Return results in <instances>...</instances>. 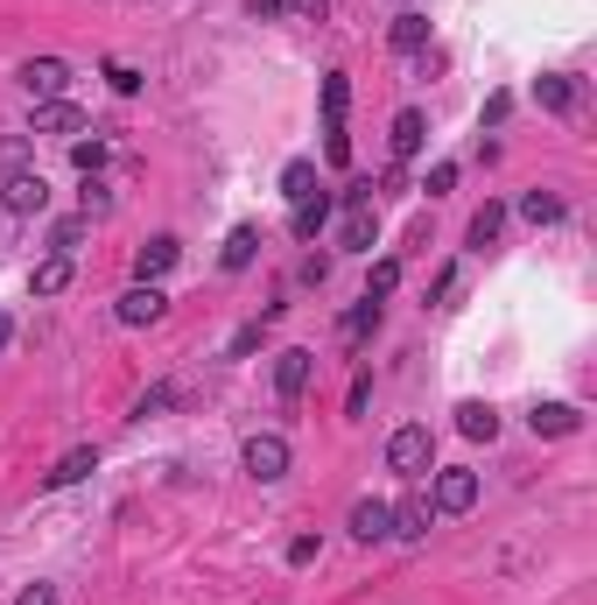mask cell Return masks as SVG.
Wrapping results in <instances>:
<instances>
[{
    "label": "cell",
    "instance_id": "d6a6232c",
    "mask_svg": "<svg viewBox=\"0 0 597 605\" xmlns=\"http://www.w3.org/2000/svg\"><path fill=\"white\" fill-rule=\"evenodd\" d=\"M106 212H113V191L99 177H85V219H106Z\"/></svg>",
    "mask_w": 597,
    "mask_h": 605
},
{
    "label": "cell",
    "instance_id": "d590c367",
    "mask_svg": "<svg viewBox=\"0 0 597 605\" xmlns=\"http://www.w3.org/2000/svg\"><path fill=\"white\" fill-rule=\"evenodd\" d=\"M344 408H352V415H365V408H373V373H359V381H352V394H344Z\"/></svg>",
    "mask_w": 597,
    "mask_h": 605
},
{
    "label": "cell",
    "instance_id": "9a60e30c",
    "mask_svg": "<svg viewBox=\"0 0 597 605\" xmlns=\"http://www.w3.org/2000/svg\"><path fill=\"white\" fill-rule=\"evenodd\" d=\"M352 535H359V542H387V535H394V507H387V500H359V507H352Z\"/></svg>",
    "mask_w": 597,
    "mask_h": 605
},
{
    "label": "cell",
    "instance_id": "484cf974",
    "mask_svg": "<svg viewBox=\"0 0 597 605\" xmlns=\"http://www.w3.org/2000/svg\"><path fill=\"white\" fill-rule=\"evenodd\" d=\"M35 162V135H8L0 141V177H14V169H29Z\"/></svg>",
    "mask_w": 597,
    "mask_h": 605
},
{
    "label": "cell",
    "instance_id": "44dd1931",
    "mask_svg": "<svg viewBox=\"0 0 597 605\" xmlns=\"http://www.w3.org/2000/svg\"><path fill=\"white\" fill-rule=\"evenodd\" d=\"M344 106H352V78L331 71V78H323V127H344Z\"/></svg>",
    "mask_w": 597,
    "mask_h": 605
},
{
    "label": "cell",
    "instance_id": "4fadbf2b",
    "mask_svg": "<svg viewBox=\"0 0 597 605\" xmlns=\"http://www.w3.org/2000/svg\"><path fill=\"white\" fill-rule=\"evenodd\" d=\"M429 528H436V507H429V493H408V500L394 507V535H401V542H422Z\"/></svg>",
    "mask_w": 597,
    "mask_h": 605
},
{
    "label": "cell",
    "instance_id": "4316f807",
    "mask_svg": "<svg viewBox=\"0 0 597 605\" xmlns=\"http://www.w3.org/2000/svg\"><path fill=\"white\" fill-rule=\"evenodd\" d=\"M71 162H78V177H99L106 169V141L92 135V141H71Z\"/></svg>",
    "mask_w": 597,
    "mask_h": 605
},
{
    "label": "cell",
    "instance_id": "e0dca14e",
    "mask_svg": "<svg viewBox=\"0 0 597 605\" xmlns=\"http://www.w3.org/2000/svg\"><path fill=\"white\" fill-rule=\"evenodd\" d=\"M457 429H465L471 444H492L499 437V408L492 402H465V408H457Z\"/></svg>",
    "mask_w": 597,
    "mask_h": 605
},
{
    "label": "cell",
    "instance_id": "30bf717a",
    "mask_svg": "<svg viewBox=\"0 0 597 605\" xmlns=\"http://www.w3.org/2000/svg\"><path fill=\"white\" fill-rule=\"evenodd\" d=\"M527 429H534V437H576V429H584V408H569V402H534V408H527Z\"/></svg>",
    "mask_w": 597,
    "mask_h": 605
},
{
    "label": "cell",
    "instance_id": "52a82bcc",
    "mask_svg": "<svg viewBox=\"0 0 597 605\" xmlns=\"http://www.w3.org/2000/svg\"><path fill=\"white\" fill-rule=\"evenodd\" d=\"M436 514H471L478 507V471H465V465H450V471H436Z\"/></svg>",
    "mask_w": 597,
    "mask_h": 605
},
{
    "label": "cell",
    "instance_id": "e575fe53",
    "mask_svg": "<svg viewBox=\"0 0 597 605\" xmlns=\"http://www.w3.org/2000/svg\"><path fill=\"white\" fill-rule=\"evenodd\" d=\"M106 78H113V92H120V99H134V92H141V71H134V64H106Z\"/></svg>",
    "mask_w": 597,
    "mask_h": 605
},
{
    "label": "cell",
    "instance_id": "d6986e66",
    "mask_svg": "<svg viewBox=\"0 0 597 605\" xmlns=\"http://www.w3.org/2000/svg\"><path fill=\"white\" fill-rule=\"evenodd\" d=\"M422 135H429V120H422V113H415V106H401V113H394V135H387V141H394V156H401V162H408V156H415V148H422Z\"/></svg>",
    "mask_w": 597,
    "mask_h": 605
},
{
    "label": "cell",
    "instance_id": "b9f144b4",
    "mask_svg": "<svg viewBox=\"0 0 597 605\" xmlns=\"http://www.w3.org/2000/svg\"><path fill=\"white\" fill-rule=\"evenodd\" d=\"M14 605H56V592H50V584H29V592L14 598Z\"/></svg>",
    "mask_w": 597,
    "mask_h": 605
},
{
    "label": "cell",
    "instance_id": "8992f818",
    "mask_svg": "<svg viewBox=\"0 0 597 605\" xmlns=\"http://www.w3.org/2000/svg\"><path fill=\"white\" fill-rule=\"evenodd\" d=\"M0 204H8L14 219H35L50 204V183L35 177V169H14V177H0Z\"/></svg>",
    "mask_w": 597,
    "mask_h": 605
},
{
    "label": "cell",
    "instance_id": "ab89813d",
    "mask_svg": "<svg viewBox=\"0 0 597 605\" xmlns=\"http://www.w3.org/2000/svg\"><path fill=\"white\" fill-rule=\"evenodd\" d=\"M443 296H457V268H443V275L429 282V302H443Z\"/></svg>",
    "mask_w": 597,
    "mask_h": 605
},
{
    "label": "cell",
    "instance_id": "ffe728a7",
    "mask_svg": "<svg viewBox=\"0 0 597 605\" xmlns=\"http://www.w3.org/2000/svg\"><path fill=\"white\" fill-rule=\"evenodd\" d=\"M317 191H323V183H317V162L296 156V162L281 169V198H288V204H302V198H317Z\"/></svg>",
    "mask_w": 597,
    "mask_h": 605
},
{
    "label": "cell",
    "instance_id": "f546056e",
    "mask_svg": "<svg viewBox=\"0 0 597 605\" xmlns=\"http://www.w3.org/2000/svg\"><path fill=\"white\" fill-rule=\"evenodd\" d=\"M260 331H267V317H260V325H239V331H233V346H225V352H233V359H254V352H260Z\"/></svg>",
    "mask_w": 597,
    "mask_h": 605
},
{
    "label": "cell",
    "instance_id": "6da1fadb",
    "mask_svg": "<svg viewBox=\"0 0 597 605\" xmlns=\"http://www.w3.org/2000/svg\"><path fill=\"white\" fill-rule=\"evenodd\" d=\"M387 471H401V479H429V471H436V437L422 423L394 429V437H387Z\"/></svg>",
    "mask_w": 597,
    "mask_h": 605
},
{
    "label": "cell",
    "instance_id": "7bdbcfd3",
    "mask_svg": "<svg viewBox=\"0 0 597 605\" xmlns=\"http://www.w3.org/2000/svg\"><path fill=\"white\" fill-rule=\"evenodd\" d=\"M8 346H14V317L0 310V352H8Z\"/></svg>",
    "mask_w": 597,
    "mask_h": 605
},
{
    "label": "cell",
    "instance_id": "f35d334b",
    "mask_svg": "<svg viewBox=\"0 0 597 605\" xmlns=\"http://www.w3.org/2000/svg\"><path fill=\"white\" fill-rule=\"evenodd\" d=\"M246 14H260V22H281V14H288V0H246Z\"/></svg>",
    "mask_w": 597,
    "mask_h": 605
},
{
    "label": "cell",
    "instance_id": "8fae6325",
    "mask_svg": "<svg viewBox=\"0 0 597 605\" xmlns=\"http://www.w3.org/2000/svg\"><path fill=\"white\" fill-rule=\"evenodd\" d=\"M177 261H183V240H177V233H156L141 254H134V275H141V282H162Z\"/></svg>",
    "mask_w": 597,
    "mask_h": 605
},
{
    "label": "cell",
    "instance_id": "4dcf8cb0",
    "mask_svg": "<svg viewBox=\"0 0 597 605\" xmlns=\"http://www.w3.org/2000/svg\"><path fill=\"white\" fill-rule=\"evenodd\" d=\"M373 325H380V302H359V310L344 317V338H352V346H359V338L373 331Z\"/></svg>",
    "mask_w": 597,
    "mask_h": 605
},
{
    "label": "cell",
    "instance_id": "8d00e7d4",
    "mask_svg": "<svg viewBox=\"0 0 597 605\" xmlns=\"http://www.w3.org/2000/svg\"><path fill=\"white\" fill-rule=\"evenodd\" d=\"M317 550H323L317 535H296V542H288V563H296V571H302V563H317Z\"/></svg>",
    "mask_w": 597,
    "mask_h": 605
},
{
    "label": "cell",
    "instance_id": "ba28073f",
    "mask_svg": "<svg viewBox=\"0 0 597 605\" xmlns=\"http://www.w3.org/2000/svg\"><path fill=\"white\" fill-rule=\"evenodd\" d=\"M387 50H394V56H422V50H429V14H422V8H401L394 22H387Z\"/></svg>",
    "mask_w": 597,
    "mask_h": 605
},
{
    "label": "cell",
    "instance_id": "277c9868",
    "mask_svg": "<svg viewBox=\"0 0 597 605\" xmlns=\"http://www.w3.org/2000/svg\"><path fill=\"white\" fill-rule=\"evenodd\" d=\"M239 465L254 471L260 486H275L281 471H288V437H275V429H260V437H246V450H239Z\"/></svg>",
    "mask_w": 597,
    "mask_h": 605
},
{
    "label": "cell",
    "instance_id": "5b68a950",
    "mask_svg": "<svg viewBox=\"0 0 597 605\" xmlns=\"http://www.w3.org/2000/svg\"><path fill=\"white\" fill-rule=\"evenodd\" d=\"M14 78H22V92H29V99H64L71 64H64V56H29V64L14 71Z\"/></svg>",
    "mask_w": 597,
    "mask_h": 605
},
{
    "label": "cell",
    "instance_id": "cb8c5ba5",
    "mask_svg": "<svg viewBox=\"0 0 597 605\" xmlns=\"http://www.w3.org/2000/svg\"><path fill=\"white\" fill-rule=\"evenodd\" d=\"M520 219H527V225H555V219H563V198H555V191H527V198H520Z\"/></svg>",
    "mask_w": 597,
    "mask_h": 605
},
{
    "label": "cell",
    "instance_id": "836d02e7",
    "mask_svg": "<svg viewBox=\"0 0 597 605\" xmlns=\"http://www.w3.org/2000/svg\"><path fill=\"white\" fill-rule=\"evenodd\" d=\"M422 191H429V198H450V191H457V162H436V169H429V183H422Z\"/></svg>",
    "mask_w": 597,
    "mask_h": 605
},
{
    "label": "cell",
    "instance_id": "60d3db41",
    "mask_svg": "<svg viewBox=\"0 0 597 605\" xmlns=\"http://www.w3.org/2000/svg\"><path fill=\"white\" fill-rule=\"evenodd\" d=\"M288 8H296V14H310V22H323V14H331V0H288Z\"/></svg>",
    "mask_w": 597,
    "mask_h": 605
},
{
    "label": "cell",
    "instance_id": "1f68e13d",
    "mask_svg": "<svg viewBox=\"0 0 597 605\" xmlns=\"http://www.w3.org/2000/svg\"><path fill=\"white\" fill-rule=\"evenodd\" d=\"M323 156H331V169H344L352 162V135H344V127H323Z\"/></svg>",
    "mask_w": 597,
    "mask_h": 605
},
{
    "label": "cell",
    "instance_id": "74e56055",
    "mask_svg": "<svg viewBox=\"0 0 597 605\" xmlns=\"http://www.w3.org/2000/svg\"><path fill=\"white\" fill-rule=\"evenodd\" d=\"M507 113H513V92H492V99H486V127H499Z\"/></svg>",
    "mask_w": 597,
    "mask_h": 605
},
{
    "label": "cell",
    "instance_id": "ac0fdd59",
    "mask_svg": "<svg viewBox=\"0 0 597 605\" xmlns=\"http://www.w3.org/2000/svg\"><path fill=\"white\" fill-rule=\"evenodd\" d=\"M499 233H507V204H478V212H471V225H465V240H471L478 254H486Z\"/></svg>",
    "mask_w": 597,
    "mask_h": 605
},
{
    "label": "cell",
    "instance_id": "7402d4cb",
    "mask_svg": "<svg viewBox=\"0 0 597 605\" xmlns=\"http://www.w3.org/2000/svg\"><path fill=\"white\" fill-rule=\"evenodd\" d=\"M323 219H331V198L317 191V198H302V204H296V219H288V225H296V240H317V233H323Z\"/></svg>",
    "mask_w": 597,
    "mask_h": 605
},
{
    "label": "cell",
    "instance_id": "9c48e42d",
    "mask_svg": "<svg viewBox=\"0 0 597 605\" xmlns=\"http://www.w3.org/2000/svg\"><path fill=\"white\" fill-rule=\"evenodd\" d=\"M92 471H99V450H92V444H78V450H64V458H56V465L43 471V493H64V486L92 479Z\"/></svg>",
    "mask_w": 597,
    "mask_h": 605
},
{
    "label": "cell",
    "instance_id": "f1b7e54d",
    "mask_svg": "<svg viewBox=\"0 0 597 605\" xmlns=\"http://www.w3.org/2000/svg\"><path fill=\"white\" fill-rule=\"evenodd\" d=\"M169 402H177V388H169V381H162V388H148L141 402H134V423H156V415H162Z\"/></svg>",
    "mask_w": 597,
    "mask_h": 605
},
{
    "label": "cell",
    "instance_id": "3957f363",
    "mask_svg": "<svg viewBox=\"0 0 597 605\" xmlns=\"http://www.w3.org/2000/svg\"><path fill=\"white\" fill-rule=\"evenodd\" d=\"M113 317H120V325H134V331H141V325H162V317H169L162 282H134V289L113 302Z\"/></svg>",
    "mask_w": 597,
    "mask_h": 605
},
{
    "label": "cell",
    "instance_id": "2e32d148",
    "mask_svg": "<svg viewBox=\"0 0 597 605\" xmlns=\"http://www.w3.org/2000/svg\"><path fill=\"white\" fill-rule=\"evenodd\" d=\"M254 254H260V225H233V233H225L218 268H225V275H239V268H254Z\"/></svg>",
    "mask_w": 597,
    "mask_h": 605
},
{
    "label": "cell",
    "instance_id": "83f0119b",
    "mask_svg": "<svg viewBox=\"0 0 597 605\" xmlns=\"http://www.w3.org/2000/svg\"><path fill=\"white\" fill-rule=\"evenodd\" d=\"M85 225H92L85 212H78V219H56V225H50V247H56V254H71V247L85 240Z\"/></svg>",
    "mask_w": 597,
    "mask_h": 605
},
{
    "label": "cell",
    "instance_id": "7a4b0ae2",
    "mask_svg": "<svg viewBox=\"0 0 597 605\" xmlns=\"http://www.w3.org/2000/svg\"><path fill=\"white\" fill-rule=\"evenodd\" d=\"M310 381H317V352H310V346L275 352V394H281V402H302V394H310Z\"/></svg>",
    "mask_w": 597,
    "mask_h": 605
},
{
    "label": "cell",
    "instance_id": "d4e9b609",
    "mask_svg": "<svg viewBox=\"0 0 597 605\" xmlns=\"http://www.w3.org/2000/svg\"><path fill=\"white\" fill-rule=\"evenodd\" d=\"M401 289V261H373V275H365V302H387Z\"/></svg>",
    "mask_w": 597,
    "mask_h": 605
},
{
    "label": "cell",
    "instance_id": "7c38bea8",
    "mask_svg": "<svg viewBox=\"0 0 597 605\" xmlns=\"http://www.w3.org/2000/svg\"><path fill=\"white\" fill-rule=\"evenodd\" d=\"M576 99H584V85L563 78V71H542V78H534V106L542 113H576Z\"/></svg>",
    "mask_w": 597,
    "mask_h": 605
},
{
    "label": "cell",
    "instance_id": "603a6c76",
    "mask_svg": "<svg viewBox=\"0 0 597 605\" xmlns=\"http://www.w3.org/2000/svg\"><path fill=\"white\" fill-rule=\"evenodd\" d=\"M29 282H35V296H64V289H71V254H50Z\"/></svg>",
    "mask_w": 597,
    "mask_h": 605
},
{
    "label": "cell",
    "instance_id": "5bb4252c",
    "mask_svg": "<svg viewBox=\"0 0 597 605\" xmlns=\"http://www.w3.org/2000/svg\"><path fill=\"white\" fill-rule=\"evenodd\" d=\"M29 135H85V113L71 106V99H43L35 106V127Z\"/></svg>",
    "mask_w": 597,
    "mask_h": 605
}]
</instances>
